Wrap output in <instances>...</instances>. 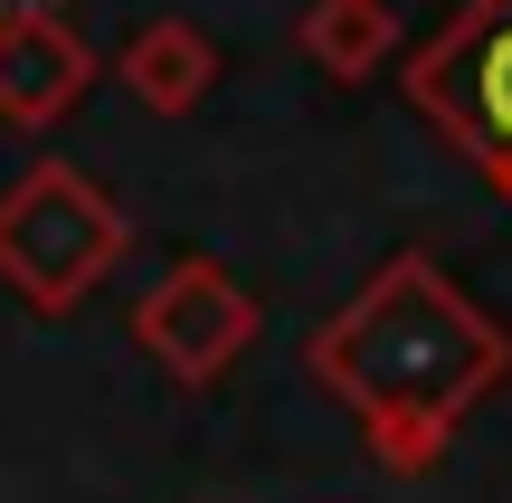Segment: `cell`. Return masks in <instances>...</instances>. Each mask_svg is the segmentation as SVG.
<instances>
[{"label": "cell", "mask_w": 512, "mask_h": 503, "mask_svg": "<svg viewBox=\"0 0 512 503\" xmlns=\"http://www.w3.org/2000/svg\"><path fill=\"white\" fill-rule=\"evenodd\" d=\"M323 380L361 409L370 447L399 456V466H427L446 447L475 390L503 371V333L475 314L465 295H446L427 257H399L342 323L323 333Z\"/></svg>", "instance_id": "obj_1"}, {"label": "cell", "mask_w": 512, "mask_h": 503, "mask_svg": "<svg viewBox=\"0 0 512 503\" xmlns=\"http://www.w3.org/2000/svg\"><path fill=\"white\" fill-rule=\"evenodd\" d=\"M124 247V209L67 162H38L29 181L0 190V285L38 314H67Z\"/></svg>", "instance_id": "obj_2"}, {"label": "cell", "mask_w": 512, "mask_h": 503, "mask_svg": "<svg viewBox=\"0 0 512 503\" xmlns=\"http://www.w3.org/2000/svg\"><path fill=\"white\" fill-rule=\"evenodd\" d=\"M408 86L437 114V133H456V143L512 190V0H475V10L418 57Z\"/></svg>", "instance_id": "obj_3"}, {"label": "cell", "mask_w": 512, "mask_h": 503, "mask_svg": "<svg viewBox=\"0 0 512 503\" xmlns=\"http://www.w3.org/2000/svg\"><path fill=\"white\" fill-rule=\"evenodd\" d=\"M86 76L95 57L57 10H0V124H57Z\"/></svg>", "instance_id": "obj_4"}, {"label": "cell", "mask_w": 512, "mask_h": 503, "mask_svg": "<svg viewBox=\"0 0 512 503\" xmlns=\"http://www.w3.org/2000/svg\"><path fill=\"white\" fill-rule=\"evenodd\" d=\"M247 323H256V314H247V295H228L219 266H181V276H171L162 295L133 314V333H143L181 380H209V371H219V361L247 342Z\"/></svg>", "instance_id": "obj_5"}, {"label": "cell", "mask_w": 512, "mask_h": 503, "mask_svg": "<svg viewBox=\"0 0 512 503\" xmlns=\"http://www.w3.org/2000/svg\"><path fill=\"white\" fill-rule=\"evenodd\" d=\"M124 76H133V95H152V105H190L200 76H209V48L190 29H143L133 57H124Z\"/></svg>", "instance_id": "obj_6"}]
</instances>
